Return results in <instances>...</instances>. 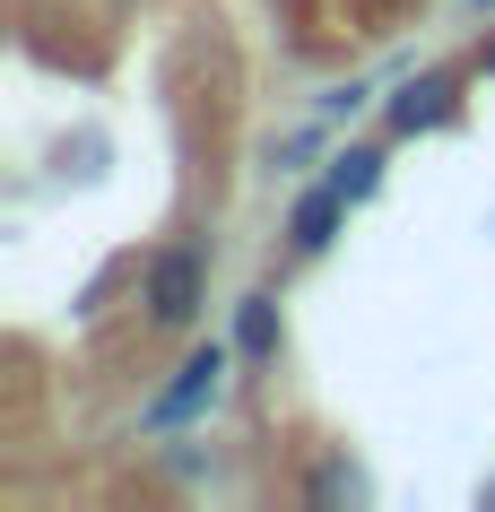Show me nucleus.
<instances>
[{
	"label": "nucleus",
	"mask_w": 495,
	"mask_h": 512,
	"mask_svg": "<svg viewBox=\"0 0 495 512\" xmlns=\"http://www.w3.org/2000/svg\"><path fill=\"white\" fill-rule=\"evenodd\" d=\"M200 287H209V270H200L192 243H165L157 261H148V313H157L165 330H183L200 313Z\"/></svg>",
	"instance_id": "f257e3e1"
},
{
	"label": "nucleus",
	"mask_w": 495,
	"mask_h": 512,
	"mask_svg": "<svg viewBox=\"0 0 495 512\" xmlns=\"http://www.w3.org/2000/svg\"><path fill=\"white\" fill-rule=\"evenodd\" d=\"M218 374H226V348H200L192 365L174 374V391H165V400L148 408V426H174V417H192V408L209 400V391H218Z\"/></svg>",
	"instance_id": "f03ea898"
},
{
	"label": "nucleus",
	"mask_w": 495,
	"mask_h": 512,
	"mask_svg": "<svg viewBox=\"0 0 495 512\" xmlns=\"http://www.w3.org/2000/svg\"><path fill=\"white\" fill-rule=\"evenodd\" d=\"M435 122H452V79H409L391 96V131H435Z\"/></svg>",
	"instance_id": "7ed1b4c3"
},
{
	"label": "nucleus",
	"mask_w": 495,
	"mask_h": 512,
	"mask_svg": "<svg viewBox=\"0 0 495 512\" xmlns=\"http://www.w3.org/2000/svg\"><path fill=\"white\" fill-rule=\"evenodd\" d=\"M339 209H348V191L330 183V191H304L296 200V226H287V243H296V252H322L330 235H339Z\"/></svg>",
	"instance_id": "20e7f679"
},
{
	"label": "nucleus",
	"mask_w": 495,
	"mask_h": 512,
	"mask_svg": "<svg viewBox=\"0 0 495 512\" xmlns=\"http://www.w3.org/2000/svg\"><path fill=\"white\" fill-rule=\"evenodd\" d=\"M235 348H244V356H270L278 348V304L270 296H252L244 313H235Z\"/></svg>",
	"instance_id": "39448f33"
},
{
	"label": "nucleus",
	"mask_w": 495,
	"mask_h": 512,
	"mask_svg": "<svg viewBox=\"0 0 495 512\" xmlns=\"http://www.w3.org/2000/svg\"><path fill=\"white\" fill-rule=\"evenodd\" d=\"M330 183L348 191V200H365V191L383 183V157H374V148H348V157H339V174H330Z\"/></svg>",
	"instance_id": "423d86ee"
},
{
	"label": "nucleus",
	"mask_w": 495,
	"mask_h": 512,
	"mask_svg": "<svg viewBox=\"0 0 495 512\" xmlns=\"http://www.w3.org/2000/svg\"><path fill=\"white\" fill-rule=\"evenodd\" d=\"M365 9H391V0H365Z\"/></svg>",
	"instance_id": "0eeeda50"
},
{
	"label": "nucleus",
	"mask_w": 495,
	"mask_h": 512,
	"mask_svg": "<svg viewBox=\"0 0 495 512\" xmlns=\"http://www.w3.org/2000/svg\"><path fill=\"white\" fill-rule=\"evenodd\" d=\"M478 9H495V0H478Z\"/></svg>",
	"instance_id": "6e6552de"
}]
</instances>
